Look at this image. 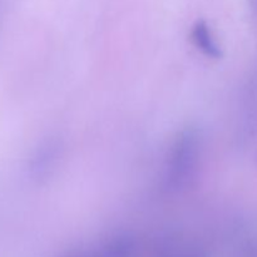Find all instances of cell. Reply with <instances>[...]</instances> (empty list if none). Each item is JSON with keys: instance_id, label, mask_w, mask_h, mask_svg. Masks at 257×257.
<instances>
[{"instance_id": "obj_2", "label": "cell", "mask_w": 257, "mask_h": 257, "mask_svg": "<svg viewBox=\"0 0 257 257\" xmlns=\"http://www.w3.org/2000/svg\"><path fill=\"white\" fill-rule=\"evenodd\" d=\"M191 40L196 49L206 58L220 59L222 57V49L212 32L210 25L205 20H198L195 23L191 30Z\"/></svg>"}, {"instance_id": "obj_1", "label": "cell", "mask_w": 257, "mask_h": 257, "mask_svg": "<svg viewBox=\"0 0 257 257\" xmlns=\"http://www.w3.org/2000/svg\"><path fill=\"white\" fill-rule=\"evenodd\" d=\"M202 157V137L195 128L182 131L176 138L163 166L162 185L177 193L187 190L195 181Z\"/></svg>"}]
</instances>
